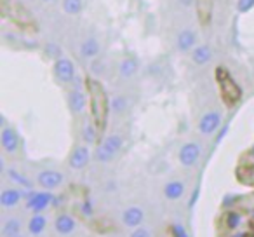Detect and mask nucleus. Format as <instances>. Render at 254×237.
<instances>
[{
	"instance_id": "f257e3e1",
	"label": "nucleus",
	"mask_w": 254,
	"mask_h": 237,
	"mask_svg": "<svg viewBox=\"0 0 254 237\" xmlns=\"http://www.w3.org/2000/svg\"><path fill=\"white\" fill-rule=\"evenodd\" d=\"M85 89H87L89 108H91L94 131L98 135H103L106 129V124H108L110 115V99L108 94H106V89L103 87L101 82L91 77L85 79Z\"/></svg>"
},
{
	"instance_id": "f03ea898",
	"label": "nucleus",
	"mask_w": 254,
	"mask_h": 237,
	"mask_svg": "<svg viewBox=\"0 0 254 237\" xmlns=\"http://www.w3.org/2000/svg\"><path fill=\"white\" fill-rule=\"evenodd\" d=\"M0 9H2V16L7 18L11 23H14L19 30L28 33L39 32V25H37L33 14L21 4L12 2V0H0Z\"/></svg>"
},
{
	"instance_id": "7ed1b4c3",
	"label": "nucleus",
	"mask_w": 254,
	"mask_h": 237,
	"mask_svg": "<svg viewBox=\"0 0 254 237\" xmlns=\"http://www.w3.org/2000/svg\"><path fill=\"white\" fill-rule=\"evenodd\" d=\"M216 84L219 89V96L226 106H235L242 99V89L226 68H216Z\"/></svg>"
},
{
	"instance_id": "20e7f679",
	"label": "nucleus",
	"mask_w": 254,
	"mask_h": 237,
	"mask_svg": "<svg viewBox=\"0 0 254 237\" xmlns=\"http://www.w3.org/2000/svg\"><path fill=\"white\" fill-rule=\"evenodd\" d=\"M120 149H122V138L113 135V136H110V138H106L105 142L99 145L98 152H96V159H98L99 162H108V160H112V157H115L117 154H119Z\"/></svg>"
},
{
	"instance_id": "39448f33",
	"label": "nucleus",
	"mask_w": 254,
	"mask_h": 237,
	"mask_svg": "<svg viewBox=\"0 0 254 237\" xmlns=\"http://www.w3.org/2000/svg\"><path fill=\"white\" fill-rule=\"evenodd\" d=\"M51 202H53V194H51V192H39V194L32 192L26 208L33 213H40V211H44Z\"/></svg>"
},
{
	"instance_id": "423d86ee",
	"label": "nucleus",
	"mask_w": 254,
	"mask_h": 237,
	"mask_svg": "<svg viewBox=\"0 0 254 237\" xmlns=\"http://www.w3.org/2000/svg\"><path fill=\"white\" fill-rule=\"evenodd\" d=\"M37 183L40 185L42 188H46V190H53V188L60 187L61 183H63V174L60 173V171H42V173H39V176H37Z\"/></svg>"
},
{
	"instance_id": "0eeeda50",
	"label": "nucleus",
	"mask_w": 254,
	"mask_h": 237,
	"mask_svg": "<svg viewBox=\"0 0 254 237\" xmlns=\"http://www.w3.org/2000/svg\"><path fill=\"white\" fill-rule=\"evenodd\" d=\"M198 157H200V147H198L197 143H187V145L180 150V162L187 167L193 166L198 160Z\"/></svg>"
},
{
	"instance_id": "6e6552de",
	"label": "nucleus",
	"mask_w": 254,
	"mask_h": 237,
	"mask_svg": "<svg viewBox=\"0 0 254 237\" xmlns=\"http://www.w3.org/2000/svg\"><path fill=\"white\" fill-rule=\"evenodd\" d=\"M219 124H221V117H219V113L218 112H209L200 119V122H198V129H200L202 135H212V133L219 128Z\"/></svg>"
},
{
	"instance_id": "1a4fd4ad",
	"label": "nucleus",
	"mask_w": 254,
	"mask_h": 237,
	"mask_svg": "<svg viewBox=\"0 0 254 237\" xmlns=\"http://www.w3.org/2000/svg\"><path fill=\"white\" fill-rule=\"evenodd\" d=\"M54 74H56V77L60 79L61 82H70L75 75L73 63H71L70 60H66V58H61V60H58L56 65H54Z\"/></svg>"
},
{
	"instance_id": "9d476101",
	"label": "nucleus",
	"mask_w": 254,
	"mask_h": 237,
	"mask_svg": "<svg viewBox=\"0 0 254 237\" xmlns=\"http://www.w3.org/2000/svg\"><path fill=\"white\" fill-rule=\"evenodd\" d=\"M235 178L246 187H254V164H240L235 169Z\"/></svg>"
},
{
	"instance_id": "9b49d317",
	"label": "nucleus",
	"mask_w": 254,
	"mask_h": 237,
	"mask_svg": "<svg viewBox=\"0 0 254 237\" xmlns=\"http://www.w3.org/2000/svg\"><path fill=\"white\" fill-rule=\"evenodd\" d=\"M0 143L4 147L5 152L9 154H14L18 150V145H19V140H18V135L14 133V129L11 128H5L0 135Z\"/></svg>"
},
{
	"instance_id": "f8f14e48",
	"label": "nucleus",
	"mask_w": 254,
	"mask_h": 237,
	"mask_svg": "<svg viewBox=\"0 0 254 237\" xmlns=\"http://www.w3.org/2000/svg\"><path fill=\"white\" fill-rule=\"evenodd\" d=\"M89 162V150L85 147H77L70 156V167L73 169H84Z\"/></svg>"
},
{
	"instance_id": "ddd939ff",
	"label": "nucleus",
	"mask_w": 254,
	"mask_h": 237,
	"mask_svg": "<svg viewBox=\"0 0 254 237\" xmlns=\"http://www.w3.org/2000/svg\"><path fill=\"white\" fill-rule=\"evenodd\" d=\"M143 218H145V213H143L141 208H136V206L126 209V213L122 215V220L127 227H139Z\"/></svg>"
},
{
	"instance_id": "4468645a",
	"label": "nucleus",
	"mask_w": 254,
	"mask_h": 237,
	"mask_svg": "<svg viewBox=\"0 0 254 237\" xmlns=\"http://www.w3.org/2000/svg\"><path fill=\"white\" fill-rule=\"evenodd\" d=\"M212 2L214 0H197V16L202 25H209L212 18Z\"/></svg>"
},
{
	"instance_id": "2eb2a0df",
	"label": "nucleus",
	"mask_w": 254,
	"mask_h": 237,
	"mask_svg": "<svg viewBox=\"0 0 254 237\" xmlns=\"http://www.w3.org/2000/svg\"><path fill=\"white\" fill-rule=\"evenodd\" d=\"M54 227H56V230L60 234L66 236V234H71L75 230V220L71 218L70 215H61V216H58V218H56Z\"/></svg>"
},
{
	"instance_id": "dca6fc26",
	"label": "nucleus",
	"mask_w": 254,
	"mask_h": 237,
	"mask_svg": "<svg viewBox=\"0 0 254 237\" xmlns=\"http://www.w3.org/2000/svg\"><path fill=\"white\" fill-rule=\"evenodd\" d=\"M19 199H21V192L14 190V188H7L0 195V204L4 206V208H14L19 202Z\"/></svg>"
},
{
	"instance_id": "f3484780",
	"label": "nucleus",
	"mask_w": 254,
	"mask_h": 237,
	"mask_svg": "<svg viewBox=\"0 0 254 237\" xmlns=\"http://www.w3.org/2000/svg\"><path fill=\"white\" fill-rule=\"evenodd\" d=\"M89 227H91L94 232L98 234H110L115 230V225H113L112 220L108 218H96V220H91L89 222Z\"/></svg>"
},
{
	"instance_id": "a211bd4d",
	"label": "nucleus",
	"mask_w": 254,
	"mask_h": 237,
	"mask_svg": "<svg viewBox=\"0 0 254 237\" xmlns=\"http://www.w3.org/2000/svg\"><path fill=\"white\" fill-rule=\"evenodd\" d=\"M183 192H185V187L181 181H169V183L166 185V188H164V194H166V197L171 199V201L180 199L181 195H183Z\"/></svg>"
},
{
	"instance_id": "6ab92c4d",
	"label": "nucleus",
	"mask_w": 254,
	"mask_h": 237,
	"mask_svg": "<svg viewBox=\"0 0 254 237\" xmlns=\"http://www.w3.org/2000/svg\"><path fill=\"white\" fill-rule=\"evenodd\" d=\"M68 101H70V108L73 110L75 113H80L85 106V96L82 94L80 91H73V92H70Z\"/></svg>"
},
{
	"instance_id": "aec40b11",
	"label": "nucleus",
	"mask_w": 254,
	"mask_h": 237,
	"mask_svg": "<svg viewBox=\"0 0 254 237\" xmlns=\"http://www.w3.org/2000/svg\"><path fill=\"white\" fill-rule=\"evenodd\" d=\"M193 44H195V33L191 30H185V32L180 33V37H178V47L181 51H188Z\"/></svg>"
},
{
	"instance_id": "412c9836",
	"label": "nucleus",
	"mask_w": 254,
	"mask_h": 237,
	"mask_svg": "<svg viewBox=\"0 0 254 237\" xmlns=\"http://www.w3.org/2000/svg\"><path fill=\"white\" fill-rule=\"evenodd\" d=\"M44 229H46V218L37 213V215L33 216V218L30 220V223H28L30 234H33V236H39V234L44 232Z\"/></svg>"
},
{
	"instance_id": "4be33fe9",
	"label": "nucleus",
	"mask_w": 254,
	"mask_h": 237,
	"mask_svg": "<svg viewBox=\"0 0 254 237\" xmlns=\"http://www.w3.org/2000/svg\"><path fill=\"white\" fill-rule=\"evenodd\" d=\"M211 56H212V53H211V49H209L207 46H198V47H195V51H193V61L197 65H205L209 60H211Z\"/></svg>"
},
{
	"instance_id": "5701e85b",
	"label": "nucleus",
	"mask_w": 254,
	"mask_h": 237,
	"mask_svg": "<svg viewBox=\"0 0 254 237\" xmlns=\"http://www.w3.org/2000/svg\"><path fill=\"white\" fill-rule=\"evenodd\" d=\"M80 53H82V56H85V58H94L96 54L99 53V44L92 39L85 40L80 47Z\"/></svg>"
},
{
	"instance_id": "b1692460",
	"label": "nucleus",
	"mask_w": 254,
	"mask_h": 237,
	"mask_svg": "<svg viewBox=\"0 0 254 237\" xmlns=\"http://www.w3.org/2000/svg\"><path fill=\"white\" fill-rule=\"evenodd\" d=\"M136 70H138L136 60H124L122 65H120V75L122 77H131V75L136 74Z\"/></svg>"
},
{
	"instance_id": "393cba45",
	"label": "nucleus",
	"mask_w": 254,
	"mask_h": 237,
	"mask_svg": "<svg viewBox=\"0 0 254 237\" xmlns=\"http://www.w3.org/2000/svg\"><path fill=\"white\" fill-rule=\"evenodd\" d=\"M19 230H21V225H19L18 220H9V222L4 225V236L5 237H14L19 234Z\"/></svg>"
},
{
	"instance_id": "a878e982",
	"label": "nucleus",
	"mask_w": 254,
	"mask_h": 237,
	"mask_svg": "<svg viewBox=\"0 0 254 237\" xmlns=\"http://www.w3.org/2000/svg\"><path fill=\"white\" fill-rule=\"evenodd\" d=\"M63 9L68 14H78L82 11V0H64Z\"/></svg>"
},
{
	"instance_id": "bb28decb",
	"label": "nucleus",
	"mask_w": 254,
	"mask_h": 237,
	"mask_svg": "<svg viewBox=\"0 0 254 237\" xmlns=\"http://www.w3.org/2000/svg\"><path fill=\"white\" fill-rule=\"evenodd\" d=\"M225 223L228 229H237V227L240 225V215L237 211H228L225 215Z\"/></svg>"
},
{
	"instance_id": "cd10ccee",
	"label": "nucleus",
	"mask_w": 254,
	"mask_h": 237,
	"mask_svg": "<svg viewBox=\"0 0 254 237\" xmlns=\"http://www.w3.org/2000/svg\"><path fill=\"white\" fill-rule=\"evenodd\" d=\"M7 174H9V176H11L14 181H18L19 185H25V187H30V181L26 180V178L23 176V174H19L18 171H14V169H9V171H7Z\"/></svg>"
},
{
	"instance_id": "c85d7f7f",
	"label": "nucleus",
	"mask_w": 254,
	"mask_h": 237,
	"mask_svg": "<svg viewBox=\"0 0 254 237\" xmlns=\"http://www.w3.org/2000/svg\"><path fill=\"white\" fill-rule=\"evenodd\" d=\"M169 234H171V237H188V234L185 232V229L180 225H171Z\"/></svg>"
},
{
	"instance_id": "c756f323",
	"label": "nucleus",
	"mask_w": 254,
	"mask_h": 237,
	"mask_svg": "<svg viewBox=\"0 0 254 237\" xmlns=\"http://www.w3.org/2000/svg\"><path fill=\"white\" fill-rule=\"evenodd\" d=\"M253 5H254V0H239L237 7H239L240 12H247L253 9Z\"/></svg>"
},
{
	"instance_id": "7c9ffc66",
	"label": "nucleus",
	"mask_w": 254,
	"mask_h": 237,
	"mask_svg": "<svg viewBox=\"0 0 254 237\" xmlns=\"http://www.w3.org/2000/svg\"><path fill=\"white\" fill-rule=\"evenodd\" d=\"M131 237H150V232L146 229H141V227H138V229L132 232Z\"/></svg>"
},
{
	"instance_id": "2f4dec72",
	"label": "nucleus",
	"mask_w": 254,
	"mask_h": 237,
	"mask_svg": "<svg viewBox=\"0 0 254 237\" xmlns=\"http://www.w3.org/2000/svg\"><path fill=\"white\" fill-rule=\"evenodd\" d=\"M235 237H246V236H235Z\"/></svg>"
},
{
	"instance_id": "473e14b6",
	"label": "nucleus",
	"mask_w": 254,
	"mask_h": 237,
	"mask_svg": "<svg viewBox=\"0 0 254 237\" xmlns=\"http://www.w3.org/2000/svg\"><path fill=\"white\" fill-rule=\"evenodd\" d=\"M14 237H23V236H19V234H18V236H14Z\"/></svg>"
}]
</instances>
